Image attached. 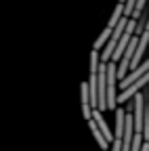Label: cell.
<instances>
[{
	"label": "cell",
	"mask_w": 149,
	"mask_h": 151,
	"mask_svg": "<svg viewBox=\"0 0 149 151\" xmlns=\"http://www.w3.org/2000/svg\"><path fill=\"white\" fill-rule=\"evenodd\" d=\"M126 25H128V19H126V17H122L120 21H118V25L114 27V32H111L107 44H105V46H103V50L99 52L101 63H109V59H111V55H114V50H116V46H118V42H120V38H122V34H124Z\"/></svg>",
	"instance_id": "1"
},
{
	"label": "cell",
	"mask_w": 149,
	"mask_h": 151,
	"mask_svg": "<svg viewBox=\"0 0 149 151\" xmlns=\"http://www.w3.org/2000/svg\"><path fill=\"white\" fill-rule=\"evenodd\" d=\"M116 69H118V65L116 63H107V86H105V97H107V109H111L114 111L116 107H118V103H116V99H118V92H116V84H118V78H116Z\"/></svg>",
	"instance_id": "2"
},
{
	"label": "cell",
	"mask_w": 149,
	"mask_h": 151,
	"mask_svg": "<svg viewBox=\"0 0 149 151\" xmlns=\"http://www.w3.org/2000/svg\"><path fill=\"white\" fill-rule=\"evenodd\" d=\"M147 71H149V59H145V61H143L137 69L128 71V73H126V78H124V80H120V88H122V90H124V88H128L130 84H135L137 80H141Z\"/></svg>",
	"instance_id": "3"
},
{
	"label": "cell",
	"mask_w": 149,
	"mask_h": 151,
	"mask_svg": "<svg viewBox=\"0 0 149 151\" xmlns=\"http://www.w3.org/2000/svg\"><path fill=\"white\" fill-rule=\"evenodd\" d=\"M92 122H95V126L101 130V134L105 137L107 143L114 141V132H111V128L107 126V122H105V118H103V113H101L99 109H92Z\"/></svg>",
	"instance_id": "4"
},
{
	"label": "cell",
	"mask_w": 149,
	"mask_h": 151,
	"mask_svg": "<svg viewBox=\"0 0 149 151\" xmlns=\"http://www.w3.org/2000/svg\"><path fill=\"white\" fill-rule=\"evenodd\" d=\"M111 32H114V29H109V27H103V32L99 34V38L95 40V44H92V50H95V52H101V50H103V46H105V44H107V40H109Z\"/></svg>",
	"instance_id": "5"
},
{
	"label": "cell",
	"mask_w": 149,
	"mask_h": 151,
	"mask_svg": "<svg viewBox=\"0 0 149 151\" xmlns=\"http://www.w3.org/2000/svg\"><path fill=\"white\" fill-rule=\"evenodd\" d=\"M122 17H124V4H122V2H118V4H116V9H114V13H111V17H109V21H107V27H109V29H114Z\"/></svg>",
	"instance_id": "6"
},
{
	"label": "cell",
	"mask_w": 149,
	"mask_h": 151,
	"mask_svg": "<svg viewBox=\"0 0 149 151\" xmlns=\"http://www.w3.org/2000/svg\"><path fill=\"white\" fill-rule=\"evenodd\" d=\"M88 128H90V132H92V137H95V141H97V143H99V147H101V149H103V151H105V149H107V147H109V143H107V141H105V137H103V134H101V130H99V128H97V126H95V122H92V120H90V122H88Z\"/></svg>",
	"instance_id": "7"
},
{
	"label": "cell",
	"mask_w": 149,
	"mask_h": 151,
	"mask_svg": "<svg viewBox=\"0 0 149 151\" xmlns=\"http://www.w3.org/2000/svg\"><path fill=\"white\" fill-rule=\"evenodd\" d=\"M99 65H101L99 52L90 50V57H88V76H97V71H99Z\"/></svg>",
	"instance_id": "8"
},
{
	"label": "cell",
	"mask_w": 149,
	"mask_h": 151,
	"mask_svg": "<svg viewBox=\"0 0 149 151\" xmlns=\"http://www.w3.org/2000/svg\"><path fill=\"white\" fill-rule=\"evenodd\" d=\"M80 99H82V105H90V99H88V84H86V80L80 84Z\"/></svg>",
	"instance_id": "9"
},
{
	"label": "cell",
	"mask_w": 149,
	"mask_h": 151,
	"mask_svg": "<svg viewBox=\"0 0 149 151\" xmlns=\"http://www.w3.org/2000/svg\"><path fill=\"white\" fill-rule=\"evenodd\" d=\"M143 147V134L141 132H135V139H132V147H130V151H141Z\"/></svg>",
	"instance_id": "10"
},
{
	"label": "cell",
	"mask_w": 149,
	"mask_h": 151,
	"mask_svg": "<svg viewBox=\"0 0 149 151\" xmlns=\"http://www.w3.org/2000/svg\"><path fill=\"white\" fill-rule=\"evenodd\" d=\"M82 116H84L86 122L92 120V107H90V105H82Z\"/></svg>",
	"instance_id": "11"
},
{
	"label": "cell",
	"mask_w": 149,
	"mask_h": 151,
	"mask_svg": "<svg viewBox=\"0 0 149 151\" xmlns=\"http://www.w3.org/2000/svg\"><path fill=\"white\" fill-rule=\"evenodd\" d=\"M120 2H122V4H124V0H120Z\"/></svg>",
	"instance_id": "12"
},
{
	"label": "cell",
	"mask_w": 149,
	"mask_h": 151,
	"mask_svg": "<svg viewBox=\"0 0 149 151\" xmlns=\"http://www.w3.org/2000/svg\"><path fill=\"white\" fill-rule=\"evenodd\" d=\"M105 151H107V149H105Z\"/></svg>",
	"instance_id": "13"
}]
</instances>
